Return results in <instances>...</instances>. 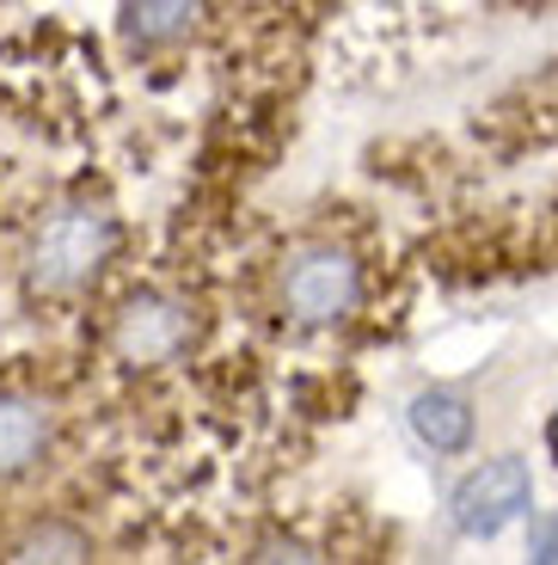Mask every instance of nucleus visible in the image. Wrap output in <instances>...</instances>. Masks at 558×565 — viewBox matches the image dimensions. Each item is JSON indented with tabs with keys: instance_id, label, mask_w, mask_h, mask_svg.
<instances>
[{
	"instance_id": "obj_1",
	"label": "nucleus",
	"mask_w": 558,
	"mask_h": 565,
	"mask_svg": "<svg viewBox=\"0 0 558 565\" xmlns=\"http://www.w3.org/2000/svg\"><path fill=\"white\" fill-rule=\"evenodd\" d=\"M117 246V222L98 203H68L37 227L31 241V289L37 296H74L98 277V265Z\"/></svg>"
},
{
	"instance_id": "obj_2",
	"label": "nucleus",
	"mask_w": 558,
	"mask_h": 565,
	"mask_svg": "<svg viewBox=\"0 0 558 565\" xmlns=\"http://www.w3.org/2000/svg\"><path fill=\"white\" fill-rule=\"evenodd\" d=\"M356 301H363V265L350 253H337V246H308L282 270V308L294 320H308V326L344 320Z\"/></svg>"
},
{
	"instance_id": "obj_3",
	"label": "nucleus",
	"mask_w": 558,
	"mask_h": 565,
	"mask_svg": "<svg viewBox=\"0 0 558 565\" xmlns=\"http://www.w3.org/2000/svg\"><path fill=\"white\" fill-rule=\"evenodd\" d=\"M184 339H191V308L179 296H136L124 301L111 326V344L124 363H167L184 351Z\"/></svg>"
},
{
	"instance_id": "obj_4",
	"label": "nucleus",
	"mask_w": 558,
	"mask_h": 565,
	"mask_svg": "<svg viewBox=\"0 0 558 565\" xmlns=\"http://www.w3.org/2000/svg\"><path fill=\"white\" fill-rule=\"evenodd\" d=\"M528 510V467L522 461H485L473 480L454 492V529L461 535H497L503 523H516Z\"/></svg>"
},
{
	"instance_id": "obj_5",
	"label": "nucleus",
	"mask_w": 558,
	"mask_h": 565,
	"mask_svg": "<svg viewBox=\"0 0 558 565\" xmlns=\"http://www.w3.org/2000/svg\"><path fill=\"white\" fill-rule=\"evenodd\" d=\"M43 437H50V418H43L37 399L0 394V473H19V467L37 461Z\"/></svg>"
},
{
	"instance_id": "obj_6",
	"label": "nucleus",
	"mask_w": 558,
	"mask_h": 565,
	"mask_svg": "<svg viewBox=\"0 0 558 565\" xmlns=\"http://www.w3.org/2000/svg\"><path fill=\"white\" fill-rule=\"evenodd\" d=\"M411 430H418L436 455H454V449H466V437H473V412H466V399H454V394H418L411 399Z\"/></svg>"
},
{
	"instance_id": "obj_7",
	"label": "nucleus",
	"mask_w": 558,
	"mask_h": 565,
	"mask_svg": "<svg viewBox=\"0 0 558 565\" xmlns=\"http://www.w3.org/2000/svg\"><path fill=\"white\" fill-rule=\"evenodd\" d=\"M191 19H196V7H184V0H154V7H129L124 31H129V43L154 50V43L184 38V31H191Z\"/></svg>"
},
{
	"instance_id": "obj_8",
	"label": "nucleus",
	"mask_w": 558,
	"mask_h": 565,
	"mask_svg": "<svg viewBox=\"0 0 558 565\" xmlns=\"http://www.w3.org/2000/svg\"><path fill=\"white\" fill-rule=\"evenodd\" d=\"M81 559H86V541L68 523H43L13 547V565H81Z\"/></svg>"
},
{
	"instance_id": "obj_9",
	"label": "nucleus",
	"mask_w": 558,
	"mask_h": 565,
	"mask_svg": "<svg viewBox=\"0 0 558 565\" xmlns=\"http://www.w3.org/2000/svg\"><path fill=\"white\" fill-rule=\"evenodd\" d=\"M528 565H558V516H540V523H534Z\"/></svg>"
},
{
	"instance_id": "obj_10",
	"label": "nucleus",
	"mask_w": 558,
	"mask_h": 565,
	"mask_svg": "<svg viewBox=\"0 0 558 565\" xmlns=\"http://www.w3.org/2000/svg\"><path fill=\"white\" fill-rule=\"evenodd\" d=\"M270 565H313L301 547H270Z\"/></svg>"
}]
</instances>
